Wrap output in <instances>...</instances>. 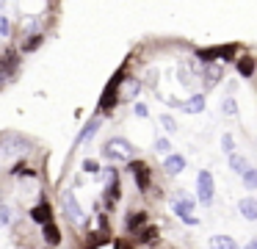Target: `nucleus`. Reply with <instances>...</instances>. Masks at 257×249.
<instances>
[{
    "label": "nucleus",
    "mask_w": 257,
    "mask_h": 249,
    "mask_svg": "<svg viewBox=\"0 0 257 249\" xmlns=\"http://www.w3.org/2000/svg\"><path fill=\"white\" fill-rule=\"evenodd\" d=\"M133 144L127 141V138H111V141L102 147V155H105L108 160H113V163H124V160H133Z\"/></svg>",
    "instance_id": "obj_1"
},
{
    "label": "nucleus",
    "mask_w": 257,
    "mask_h": 249,
    "mask_svg": "<svg viewBox=\"0 0 257 249\" xmlns=\"http://www.w3.org/2000/svg\"><path fill=\"white\" fill-rule=\"evenodd\" d=\"M61 205H64V213H67L69 221H75V224H83V210H80L78 199H75L72 191H64L61 194Z\"/></svg>",
    "instance_id": "obj_2"
},
{
    "label": "nucleus",
    "mask_w": 257,
    "mask_h": 249,
    "mask_svg": "<svg viewBox=\"0 0 257 249\" xmlns=\"http://www.w3.org/2000/svg\"><path fill=\"white\" fill-rule=\"evenodd\" d=\"M196 188H199V202L202 205H210L213 202V191H216L210 172H199V177H196Z\"/></svg>",
    "instance_id": "obj_3"
},
{
    "label": "nucleus",
    "mask_w": 257,
    "mask_h": 249,
    "mask_svg": "<svg viewBox=\"0 0 257 249\" xmlns=\"http://www.w3.org/2000/svg\"><path fill=\"white\" fill-rule=\"evenodd\" d=\"M174 213L180 216V219L185 221V224H196V216H194V199H188V197H180V199H174Z\"/></svg>",
    "instance_id": "obj_4"
},
{
    "label": "nucleus",
    "mask_w": 257,
    "mask_h": 249,
    "mask_svg": "<svg viewBox=\"0 0 257 249\" xmlns=\"http://www.w3.org/2000/svg\"><path fill=\"white\" fill-rule=\"evenodd\" d=\"M119 83H122V72H119L116 77H113L111 83L105 86V92H102V100H100V108L108 111L111 105H116V92H119Z\"/></svg>",
    "instance_id": "obj_5"
},
{
    "label": "nucleus",
    "mask_w": 257,
    "mask_h": 249,
    "mask_svg": "<svg viewBox=\"0 0 257 249\" xmlns=\"http://www.w3.org/2000/svg\"><path fill=\"white\" fill-rule=\"evenodd\" d=\"M229 58V55H235V47L232 44H224V47H205V50H199L196 53V58H202V61H213V58Z\"/></svg>",
    "instance_id": "obj_6"
},
{
    "label": "nucleus",
    "mask_w": 257,
    "mask_h": 249,
    "mask_svg": "<svg viewBox=\"0 0 257 249\" xmlns=\"http://www.w3.org/2000/svg\"><path fill=\"white\" fill-rule=\"evenodd\" d=\"M130 172H133V177H136V186H139V191H147L150 188V169H147L144 163H130Z\"/></svg>",
    "instance_id": "obj_7"
},
{
    "label": "nucleus",
    "mask_w": 257,
    "mask_h": 249,
    "mask_svg": "<svg viewBox=\"0 0 257 249\" xmlns=\"http://www.w3.org/2000/svg\"><path fill=\"white\" fill-rule=\"evenodd\" d=\"M238 210H240V216H243V219L257 221V199L254 197H243L238 202Z\"/></svg>",
    "instance_id": "obj_8"
},
{
    "label": "nucleus",
    "mask_w": 257,
    "mask_h": 249,
    "mask_svg": "<svg viewBox=\"0 0 257 249\" xmlns=\"http://www.w3.org/2000/svg\"><path fill=\"white\" fill-rule=\"evenodd\" d=\"M196 64L194 61H185V64H180V83H183V86H191V83L196 80Z\"/></svg>",
    "instance_id": "obj_9"
},
{
    "label": "nucleus",
    "mask_w": 257,
    "mask_h": 249,
    "mask_svg": "<svg viewBox=\"0 0 257 249\" xmlns=\"http://www.w3.org/2000/svg\"><path fill=\"white\" fill-rule=\"evenodd\" d=\"M163 169H166L169 175H180V172L185 169V158H183V155H172V152H169V155H166V163H163Z\"/></svg>",
    "instance_id": "obj_10"
},
{
    "label": "nucleus",
    "mask_w": 257,
    "mask_h": 249,
    "mask_svg": "<svg viewBox=\"0 0 257 249\" xmlns=\"http://www.w3.org/2000/svg\"><path fill=\"white\" fill-rule=\"evenodd\" d=\"M31 219L39 221V224H47V221H53V210H50V205H47V202L36 205V208L31 210Z\"/></svg>",
    "instance_id": "obj_11"
},
{
    "label": "nucleus",
    "mask_w": 257,
    "mask_h": 249,
    "mask_svg": "<svg viewBox=\"0 0 257 249\" xmlns=\"http://www.w3.org/2000/svg\"><path fill=\"white\" fill-rule=\"evenodd\" d=\"M144 224H147V213H144V210H136V213H130V216H127V221H124L127 232H139Z\"/></svg>",
    "instance_id": "obj_12"
},
{
    "label": "nucleus",
    "mask_w": 257,
    "mask_h": 249,
    "mask_svg": "<svg viewBox=\"0 0 257 249\" xmlns=\"http://www.w3.org/2000/svg\"><path fill=\"white\" fill-rule=\"evenodd\" d=\"M180 108H183L185 114H199V111H205V97H202V94H194L191 100L180 103Z\"/></svg>",
    "instance_id": "obj_13"
},
{
    "label": "nucleus",
    "mask_w": 257,
    "mask_h": 249,
    "mask_svg": "<svg viewBox=\"0 0 257 249\" xmlns=\"http://www.w3.org/2000/svg\"><path fill=\"white\" fill-rule=\"evenodd\" d=\"M205 83L207 86H216L218 80H221V64H210V61H207V66H205Z\"/></svg>",
    "instance_id": "obj_14"
},
{
    "label": "nucleus",
    "mask_w": 257,
    "mask_h": 249,
    "mask_svg": "<svg viewBox=\"0 0 257 249\" xmlns=\"http://www.w3.org/2000/svg\"><path fill=\"white\" fill-rule=\"evenodd\" d=\"M105 197H108V205H113L119 199V177H116V172H111V175H108V191H105Z\"/></svg>",
    "instance_id": "obj_15"
},
{
    "label": "nucleus",
    "mask_w": 257,
    "mask_h": 249,
    "mask_svg": "<svg viewBox=\"0 0 257 249\" xmlns=\"http://www.w3.org/2000/svg\"><path fill=\"white\" fill-rule=\"evenodd\" d=\"M45 227V241L50 243V246H58L61 243V232H58V227L53 224V221H47V224H42Z\"/></svg>",
    "instance_id": "obj_16"
},
{
    "label": "nucleus",
    "mask_w": 257,
    "mask_h": 249,
    "mask_svg": "<svg viewBox=\"0 0 257 249\" xmlns=\"http://www.w3.org/2000/svg\"><path fill=\"white\" fill-rule=\"evenodd\" d=\"M229 169H232L235 175H243V172L249 169V163H246V158H243V155H238V152H229Z\"/></svg>",
    "instance_id": "obj_17"
},
{
    "label": "nucleus",
    "mask_w": 257,
    "mask_h": 249,
    "mask_svg": "<svg viewBox=\"0 0 257 249\" xmlns=\"http://www.w3.org/2000/svg\"><path fill=\"white\" fill-rule=\"evenodd\" d=\"M139 89H141V83L136 80V77H130V80L122 86V97H124V100H133L136 94H139Z\"/></svg>",
    "instance_id": "obj_18"
},
{
    "label": "nucleus",
    "mask_w": 257,
    "mask_h": 249,
    "mask_svg": "<svg viewBox=\"0 0 257 249\" xmlns=\"http://www.w3.org/2000/svg\"><path fill=\"white\" fill-rule=\"evenodd\" d=\"M210 246H218V249H235L238 243H235L229 235H213V238H210Z\"/></svg>",
    "instance_id": "obj_19"
},
{
    "label": "nucleus",
    "mask_w": 257,
    "mask_h": 249,
    "mask_svg": "<svg viewBox=\"0 0 257 249\" xmlns=\"http://www.w3.org/2000/svg\"><path fill=\"white\" fill-rule=\"evenodd\" d=\"M240 177H243V186L249 188V191H254V188H257V169H251V166H249Z\"/></svg>",
    "instance_id": "obj_20"
},
{
    "label": "nucleus",
    "mask_w": 257,
    "mask_h": 249,
    "mask_svg": "<svg viewBox=\"0 0 257 249\" xmlns=\"http://www.w3.org/2000/svg\"><path fill=\"white\" fill-rule=\"evenodd\" d=\"M97 130H100V119H91L89 125H86V130H83V133H80V136H78V141H86V138H91V136H94Z\"/></svg>",
    "instance_id": "obj_21"
},
{
    "label": "nucleus",
    "mask_w": 257,
    "mask_h": 249,
    "mask_svg": "<svg viewBox=\"0 0 257 249\" xmlns=\"http://www.w3.org/2000/svg\"><path fill=\"white\" fill-rule=\"evenodd\" d=\"M238 72H240L243 77H249L251 72H254V58H240V61H238Z\"/></svg>",
    "instance_id": "obj_22"
},
{
    "label": "nucleus",
    "mask_w": 257,
    "mask_h": 249,
    "mask_svg": "<svg viewBox=\"0 0 257 249\" xmlns=\"http://www.w3.org/2000/svg\"><path fill=\"white\" fill-rule=\"evenodd\" d=\"M42 39H45V36H42V33H34V36H31L28 42L23 44V50H25V53H31V50H36V47H39V44H42Z\"/></svg>",
    "instance_id": "obj_23"
},
{
    "label": "nucleus",
    "mask_w": 257,
    "mask_h": 249,
    "mask_svg": "<svg viewBox=\"0 0 257 249\" xmlns=\"http://www.w3.org/2000/svg\"><path fill=\"white\" fill-rule=\"evenodd\" d=\"M155 149H158L161 155H169V152H172V141H169V138H158V141H155Z\"/></svg>",
    "instance_id": "obj_24"
},
{
    "label": "nucleus",
    "mask_w": 257,
    "mask_h": 249,
    "mask_svg": "<svg viewBox=\"0 0 257 249\" xmlns=\"http://www.w3.org/2000/svg\"><path fill=\"white\" fill-rule=\"evenodd\" d=\"M221 149H224V152H235V141H232V136H229V133H224V136H221Z\"/></svg>",
    "instance_id": "obj_25"
},
{
    "label": "nucleus",
    "mask_w": 257,
    "mask_h": 249,
    "mask_svg": "<svg viewBox=\"0 0 257 249\" xmlns=\"http://www.w3.org/2000/svg\"><path fill=\"white\" fill-rule=\"evenodd\" d=\"M221 111H224L227 116L238 114V105H235V100H232V97H227V100H224V105H221Z\"/></svg>",
    "instance_id": "obj_26"
},
{
    "label": "nucleus",
    "mask_w": 257,
    "mask_h": 249,
    "mask_svg": "<svg viewBox=\"0 0 257 249\" xmlns=\"http://www.w3.org/2000/svg\"><path fill=\"white\" fill-rule=\"evenodd\" d=\"M155 235H158V230L155 227H147V230H141V241H155Z\"/></svg>",
    "instance_id": "obj_27"
},
{
    "label": "nucleus",
    "mask_w": 257,
    "mask_h": 249,
    "mask_svg": "<svg viewBox=\"0 0 257 249\" xmlns=\"http://www.w3.org/2000/svg\"><path fill=\"white\" fill-rule=\"evenodd\" d=\"M161 125H163V127H166V130H169V133H174V130H177V122H174V119H172V116H161Z\"/></svg>",
    "instance_id": "obj_28"
},
{
    "label": "nucleus",
    "mask_w": 257,
    "mask_h": 249,
    "mask_svg": "<svg viewBox=\"0 0 257 249\" xmlns=\"http://www.w3.org/2000/svg\"><path fill=\"white\" fill-rule=\"evenodd\" d=\"M9 221H12V210L6 205H0V224H9Z\"/></svg>",
    "instance_id": "obj_29"
},
{
    "label": "nucleus",
    "mask_w": 257,
    "mask_h": 249,
    "mask_svg": "<svg viewBox=\"0 0 257 249\" xmlns=\"http://www.w3.org/2000/svg\"><path fill=\"white\" fill-rule=\"evenodd\" d=\"M83 172H89V175H97V172H100L97 160H83Z\"/></svg>",
    "instance_id": "obj_30"
},
{
    "label": "nucleus",
    "mask_w": 257,
    "mask_h": 249,
    "mask_svg": "<svg viewBox=\"0 0 257 249\" xmlns=\"http://www.w3.org/2000/svg\"><path fill=\"white\" fill-rule=\"evenodd\" d=\"M0 33H3V36H9V20L3 14H0Z\"/></svg>",
    "instance_id": "obj_31"
},
{
    "label": "nucleus",
    "mask_w": 257,
    "mask_h": 249,
    "mask_svg": "<svg viewBox=\"0 0 257 249\" xmlns=\"http://www.w3.org/2000/svg\"><path fill=\"white\" fill-rule=\"evenodd\" d=\"M136 114H139V116H147V105L139 103V105H136Z\"/></svg>",
    "instance_id": "obj_32"
},
{
    "label": "nucleus",
    "mask_w": 257,
    "mask_h": 249,
    "mask_svg": "<svg viewBox=\"0 0 257 249\" xmlns=\"http://www.w3.org/2000/svg\"><path fill=\"white\" fill-rule=\"evenodd\" d=\"M249 246H251V249H257V238H251V241H249Z\"/></svg>",
    "instance_id": "obj_33"
},
{
    "label": "nucleus",
    "mask_w": 257,
    "mask_h": 249,
    "mask_svg": "<svg viewBox=\"0 0 257 249\" xmlns=\"http://www.w3.org/2000/svg\"><path fill=\"white\" fill-rule=\"evenodd\" d=\"M3 3H6V0H0V6H3Z\"/></svg>",
    "instance_id": "obj_34"
}]
</instances>
